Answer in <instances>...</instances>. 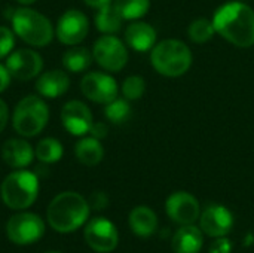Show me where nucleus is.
I'll return each mask as SVG.
<instances>
[{
    "label": "nucleus",
    "instance_id": "1",
    "mask_svg": "<svg viewBox=\"0 0 254 253\" xmlns=\"http://www.w3.org/2000/svg\"><path fill=\"white\" fill-rule=\"evenodd\" d=\"M216 33L238 48L254 45V10L243 1H229L216 9L213 16Z\"/></svg>",
    "mask_w": 254,
    "mask_h": 253
},
{
    "label": "nucleus",
    "instance_id": "2",
    "mask_svg": "<svg viewBox=\"0 0 254 253\" xmlns=\"http://www.w3.org/2000/svg\"><path fill=\"white\" fill-rule=\"evenodd\" d=\"M89 203L74 191H65L54 197L46 210V218L52 230L61 234L73 233L86 224L89 218Z\"/></svg>",
    "mask_w": 254,
    "mask_h": 253
},
{
    "label": "nucleus",
    "instance_id": "3",
    "mask_svg": "<svg viewBox=\"0 0 254 253\" xmlns=\"http://www.w3.org/2000/svg\"><path fill=\"white\" fill-rule=\"evenodd\" d=\"M192 51L179 39H164L156 42L150 51L152 67L165 78H180L192 67Z\"/></svg>",
    "mask_w": 254,
    "mask_h": 253
},
{
    "label": "nucleus",
    "instance_id": "4",
    "mask_svg": "<svg viewBox=\"0 0 254 253\" xmlns=\"http://www.w3.org/2000/svg\"><path fill=\"white\" fill-rule=\"evenodd\" d=\"M10 22L13 33L25 43L36 48L49 45L55 36V28L51 19L28 6L15 9L10 15Z\"/></svg>",
    "mask_w": 254,
    "mask_h": 253
},
{
    "label": "nucleus",
    "instance_id": "5",
    "mask_svg": "<svg viewBox=\"0 0 254 253\" xmlns=\"http://www.w3.org/2000/svg\"><path fill=\"white\" fill-rule=\"evenodd\" d=\"M3 203L12 210H25L34 204L39 195V177L30 170H15L9 173L0 186Z\"/></svg>",
    "mask_w": 254,
    "mask_h": 253
},
{
    "label": "nucleus",
    "instance_id": "6",
    "mask_svg": "<svg viewBox=\"0 0 254 253\" xmlns=\"http://www.w3.org/2000/svg\"><path fill=\"white\" fill-rule=\"evenodd\" d=\"M49 122V107L42 97L27 95L21 98L12 113L13 130L22 137L39 136Z\"/></svg>",
    "mask_w": 254,
    "mask_h": 253
},
{
    "label": "nucleus",
    "instance_id": "7",
    "mask_svg": "<svg viewBox=\"0 0 254 253\" xmlns=\"http://www.w3.org/2000/svg\"><path fill=\"white\" fill-rule=\"evenodd\" d=\"M95 63L106 72H121L128 63L127 45L115 34H103L98 37L92 48Z\"/></svg>",
    "mask_w": 254,
    "mask_h": 253
},
{
    "label": "nucleus",
    "instance_id": "8",
    "mask_svg": "<svg viewBox=\"0 0 254 253\" xmlns=\"http://www.w3.org/2000/svg\"><path fill=\"white\" fill-rule=\"evenodd\" d=\"M45 234L43 219L30 212H21L9 218L6 224L7 239L18 246H27L39 242Z\"/></svg>",
    "mask_w": 254,
    "mask_h": 253
},
{
    "label": "nucleus",
    "instance_id": "9",
    "mask_svg": "<svg viewBox=\"0 0 254 253\" xmlns=\"http://www.w3.org/2000/svg\"><path fill=\"white\" fill-rule=\"evenodd\" d=\"M89 33V19L79 9L65 10L55 25L57 39L67 46H76L82 43Z\"/></svg>",
    "mask_w": 254,
    "mask_h": 253
},
{
    "label": "nucleus",
    "instance_id": "10",
    "mask_svg": "<svg viewBox=\"0 0 254 253\" xmlns=\"http://www.w3.org/2000/svg\"><path fill=\"white\" fill-rule=\"evenodd\" d=\"M86 245L98 253L113 252L119 243V233L115 224L107 218L91 219L83 231Z\"/></svg>",
    "mask_w": 254,
    "mask_h": 253
},
{
    "label": "nucleus",
    "instance_id": "11",
    "mask_svg": "<svg viewBox=\"0 0 254 253\" xmlns=\"http://www.w3.org/2000/svg\"><path fill=\"white\" fill-rule=\"evenodd\" d=\"M82 94L98 104H107L118 97V82L112 75L103 72H89L80 81Z\"/></svg>",
    "mask_w": 254,
    "mask_h": 253
},
{
    "label": "nucleus",
    "instance_id": "12",
    "mask_svg": "<svg viewBox=\"0 0 254 253\" xmlns=\"http://www.w3.org/2000/svg\"><path fill=\"white\" fill-rule=\"evenodd\" d=\"M4 66L7 67L12 78L18 81H31L42 73L43 58L34 49L21 48L12 51L6 57Z\"/></svg>",
    "mask_w": 254,
    "mask_h": 253
},
{
    "label": "nucleus",
    "instance_id": "13",
    "mask_svg": "<svg viewBox=\"0 0 254 253\" xmlns=\"http://www.w3.org/2000/svg\"><path fill=\"white\" fill-rule=\"evenodd\" d=\"M165 212L168 218L177 225H190L199 219L201 206L195 195L186 191L173 192L165 201Z\"/></svg>",
    "mask_w": 254,
    "mask_h": 253
},
{
    "label": "nucleus",
    "instance_id": "14",
    "mask_svg": "<svg viewBox=\"0 0 254 253\" xmlns=\"http://www.w3.org/2000/svg\"><path fill=\"white\" fill-rule=\"evenodd\" d=\"M199 228L208 237H225L234 228V215L226 206L208 204L201 210Z\"/></svg>",
    "mask_w": 254,
    "mask_h": 253
},
{
    "label": "nucleus",
    "instance_id": "15",
    "mask_svg": "<svg viewBox=\"0 0 254 253\" xmlns=\"http://www.w3.org/2000/svg\"><path fill=\"white\" fill-rule=\"evenodd\" d=\"M61 122L67 133L83 137L91 131L94 124L91 109L80 100H70L61 109Z\"/></svg>",
    "mask_w": 254,
    "mask_h": 253
},
{
    "label": "nucleus",
    "instance_id": "16",
    "mask_svg": "<svg viewBox=\"0 0 254 253\" xmlns=\"http://www.w3.org/2000/svg\"><path fill=\"white\" fill-rule=\"evenodd\" d=\"M70 88V78L67 75V70H48L45 73H40L36 81V91L43 98H58L64 95Z\"/></svg>",
    "mask_w": 254,
    "mask_h": 253
},
{
    "label": "nucleus",
    "instance_id": "17",
    "mask_svg": "<svg viewBox=\"0 0 254 253\" xmlns=\"http://www.w3.org/2000/svg\"><path fill=\"white\" fill-rule=\"evenodd\" d=\"M33 146L24 139H9L1 146V158L12 169H25L34 160Z\"/></svg>",
    "mask_w": 254,
    "mask_h": 253
},
{
    "label": "nucleus",
    "instance_id": "18",
    "mask_svg": "<svg viewBox=\"0 0 254 253\" xmlns=\"http://www.w3.org/2000/svg\"><path fill=\"white\" fill-rule=\"evenodd\" d=\"M125 43L135 52H147L156 45V30L143 21H134L125 28Z\"/></svg>",
    "mask_w": 254,
    "mask_h": 253
},
{
    "label": "nucleus",
    "instance_id": "19",
    "mask_svg": "<svg viewBox=\"0 0 254 253\" xmlns=\"http://www.w3.org/2000/svg\"><path fill=\"white\" fill-rule=\"evenodd\" d=\"M171 246L174 253H199L204 246V233L193 224L182 225L173 236Z\"/></svg>",
    "mask_w": 254,
    "mask_h": 253
},
{
    "label": "nucleus",
    "instance_id": "20",
    "mask_svg": "<svg viewBox=\"0 0 254 253\" xmlns=\"http://www.w3.org/2000/svg\"><path fill=\"white\" fill-rule=\"evenodd\" d=\"M128 224L131 231L140 239L152 237L158 230V216L147 206H137L131 210L128 216Z\"/></svg>",
    "mask_w": 254,
    "mask_h": 253
},
{
    "label": "nucleus",
    "instance_id": "21",
    "mask_svg": "<svg viewBox=\"0 0 254 253\" xmlns=\"http://www.w3.org/2000/svg\"><path fill=\"white\" fill-rule=\"evenodd\" d=\"M74 155L77 161L86 167L98 166L104 158V148L95 137H82L74 146Z\"/></svg>",
    "mask_w": 254,
    "mask_h": 253
},
{
    "label": "nucleus",
    "instance_id": "22",
    "mask_svg": "<svg viewBox=\"0 0 254 253\" xmlns=\"http://www.w3.org/2000/svg\"><path fill=\"white\" fill-rule=\"evenodd\" d=\"M124 18L118 12L113 1L101 6L95 13V27L103 34H116L122 28Z\"/></svg>",
    "mask_w": 254,
    "mask_h": 253
},
{
    "label": "nucleus",
    "instance_id": "23",
    "mask_svg": "<svg viewBox=\"0 0 254 253\" xmlns=\"http://www.w3.org/2000/svg\"><path fill=\"white\" fill-rule=\"evenodd\" d=\"M92 52L85 46H73L63 54V66L70 73H82L92 64Z\"/></svg>",
    "mask_w": 254,
    "mask_h": 253
},
{
    "label": "nucleus",
    "instance_id": "24",
    "mask_svg": "<svg viewBox=\"0 0 254 253\" xmlns=\"http://www.w3.org/2000/svg\"><path fill=\"white\" fill-rule=\"evenodd\" d=\"M34 155L42 164H55L63 158L64 148L60 140L54 137H45L36 145Z\"/></svg>",
    "mask_w": 254,
    "mask_h": 253
},
{
    "label": "nucleus",
    "instance_id": "25",
    "mask_svg": "<svg viewBox=\"0 0 254 253\" xmlns=\"http://www.w3.org/2000/svg\"><path fill=\"white\" fill-rule=\"evenodd\" d=\"M124 21H137L150 9V0H113Z\"/></svg>",
    "mask_w": 254,
    "mask_h": 253
},
{
    "label": "nucleus",
    "instance_id": "26",
    "mask_svg": "<svg viewBox=\"0 0 254 253\" xmlns=\"http://www.w3.org/2000/svg\"><path fill=\"white\" fill-rule=\"evenodd\" d=\"M132 115L131 104L127 98H115L113 101L107 103L104 107V116L109 122L115 125H122L127 121H129Z\"/></svg>",
    "mask_w": 254,
    "mask_h": 253
},
{
    "label": "nucleus",
    "instance_id": "27",
    "mask_svg": "<svg viewBox=\"0 0 254 253\" xmlns=\"http://www.w3.org/2000/svg\"><path fill=\"white\" fill-rule=\"evenodd\" d=\"M216 34V28L213 19L196 18L188 27V36L193 43H207Z\"/></svg>",
    "mask_w": 254,
    "mask_h": 253
},
{
    "label": "nucleus",
    "instance_id": "28",
    "mask_svg": "<svg viewBox=\"0 0 254 253\" xmlns=\"http://www.w3.org/2000/svg\"><path fill=\"white\" fill-rule=\"evenodd\" d=\"M122 95L124 98H127L128 101H134V100H140L144 95L146 91V82L141 76L138 75H131L128 78H125V81L122 82Z\"/></svg>",
    "mask_w": 254,
    "mask_h": 253
},
{
    "label": "nucleus",
    "instance_id": "29",
    "mask_svg": "<svg viewBox=\"0 0 254 253\" xmlns=\"http://www.w3.org/2000/svg\"><path fill=\"white\" fill-rule=\"evenodd\" d=\"M15 33L6 25H0V60L6 58L15 46Z\"/></svg>",
    "mask_w": 254,
    "mask_h": 253
},
{
    "label": "nucleus",
    "instance_id": "30",
    "mask_svg": "<svg viewBox=\"0 0 254 253\" xmlns=\"http://www.w3.org/2000/svg\"><path fill=\"white\" fill-rule=\"evenodd\" d=\"M232 249H234L232 242L225 236V237H216V240L208 248V253H232Z\"/></svg>",
    "mask_w": 254,
    "mask_h": 253
},
{
    "label": "nucleus",
    "instance_id": "31",
    "mask_svg": "<svg viewBox=\"0 0 254 253\" xmlns=\"http://www.w3.org/2000/svg\"><path fill=\"white\" fill-rule=\"evenodd\" d=\"M88 203H89V207H91V209H94V210H103V209L107 207L109 198H107V195H106L104 192L97 191V192H94V194L89 197Z\"/></svg>",
    "mask_w": 254,
    "mask_h": 253
},
{
    "label": "nucleus",
    "instance_id": "32",
    "mask_svg": "<svg viewBox=\"0 0 254 253\" xmlns=\"http://www.w3.org/2000/svg\"><path fill=\"white\" fill-rule=\"evenodd\" d=\"M107 133H109V127H107L106 122H94L92 127H91V131H89V134L92 137L98 139V140L107 137Z\"/></svg>",
    "mask_w": 254,
    "mask_h": 253
},
{
    "label": "nucleus",
    "instance_id": "33",
    "mask_svg": "<svg viewBox=\"0 0 254 253\" xmlns=\"http://www.w3.org/2000/svg\"><path fill=\"white\" fill-rule=\"evenodd\" d=\"M10 73L7 70V67L4 64H0V94L3 91L7 89V86L10 85Z\"/></svg>",
    "mask_w": 254,
    "mask_h": 253
},
{
    "label": "nucleus",
    "instance_id": "34",
    "mask_svg": "<svg viewBox=\"0 0 254 253\" xmlns=\"http://www.w3.org/2000/svg\"><path fill=\"white\" fill-rule=\"evenodd\" d=\"M7 122H9V107L6 101L0 98V134L4 131Z\"/></svg>",
    "mask_w": 254,
    "mask_h": 253
},
{
    "label": "nucleus",
    "instance_id": "35",
    "mask_svg": "<svg viewBox=\"0 0 254 253\" xmlns=\"http://www.w3.org/2000/svg\"><path fill=\"white\" fill-rule=\"evenodd\" d=\"M89 7H94V9H100L101 6H104V4H107V3H110V1H113V0H83Z\"/></svg>",
    "mask_w": 254,
    "mask_h": 253
},
{
    "label": "nucleus",
    "instance_id": "36",
    "mask_svg": "<svg viewBox=\"0 0 254 253\" xmlns=\"http://www.w3.org/2000/svg\"><path fill=\"white\" fill-rule=\"evenodd\" d=\"M19 4H22V6H30V4H33L34 1H37V0H16Z\"/></svg>",
    "mask_w": 254,
    "mask_h": 253
},
{
    "label": "nucleus",
    "instance_id": "37",
    "mask_svg": "<svg viewBox=\"0 0 254 253\" xmlns=\"http://www.w3.org/2000/svg\"><path fill=\"white\" fill-rule=\"evenodd\" d=\"M48 253H61V252H48Z\"/></svg>",
    "mask_w": 254,
    "mask_h": 253
},
{
    "label": "nucleus",
    "instance_id": "38",
    "mask_svg": "<svg viewBox=\"0 0 254 253\" xmlns=\"http://www.w3.org/2000/svg\"><path fill=\"white\" fill-rule=\"evenodd\" d=\"M237 1H243V0H237Z\"/></svg>",
    "mask_w": 254,
    "mask_h": 253
}]
</instances>
